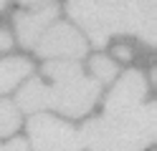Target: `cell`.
Returning a JSON list of instances; mask_svg holds the SVG:
<instances>
[{"instance_id": "obj_1", "label": "cell", "mask_w": 157, "mask_h": 151, "mask_svg": "<svg viewBox=\"0 0 157 151\" xmlns=\"http://www.w3.org/2000/svg\"><path fill=\"white\" fill-rule=\"evenodd\" d=\"M157 136V106L144 103L127 113L94 118L81 128V146L89 151H142Z\"/></svg>"}, {"instance_id": "obj_2", "label": "cell", "mask_w": 157, "mask_h": 151, "mask_svg": "<svg viewBox=\"0 0 157 151\" xmlns=\"http://www.w3.org/2000/svg\"><path fill=\"white\" fill-rule=\"evenodd\" d=\"M68 15L96 45H104L112 35L134 33V18L127 0H68Z\"/></svg>"}, {"instance_id": "obj_3", "label": "cell", "mask_w": 157, "mask_h": 151, "mask_svg": "<svg viewBox=\"0 0 157 151\" xmlns=\"http://www.w3.org/2000/svg\"><path fill=\"white\" fill-rule=\"evenodd\" d=\"M48 108H56L66 116H84L99 96V81L96 78H86L74 76L68 81H56V86L48 88Z\"/></svg>"}, {"instance_id": "obj_4", "label": "cell", "mask_w": 157, "mask_h": 151, "mask_svg": "<svg viewBox=\"0 0 157 151\" xmlns=\"http://www.w3.org/2000/svg\"><path fill=\"white\" fill-rule=\"evenodd\" d=\"M28 131L36 151H81L76 131L53 116L36 113L28 121Z\"/></svg>"}, {"instance_id": "obj_5", "label": "cell", "mask_w": 157, "mask_h": 151, "mask_svg": "<svg viewBox=\"0 0 157 151\" xmlns=\"http://www.w3.org/2000/svg\"><path fill=\"white\" fill-rule=\"evenodd\" d=\"M36 50L43 58H81L86 53V43L71 25L58 23L38 38Z\"/></svg>"}, {"instance_id": "obj_6", "label": "cell", "mask_w": 157, "mask_h": 151, "mask_svg": "<svg viewBox=\"0 0 157 151\" xmlns=\"http://www.w3.org/2000/svg\"><path fill=\"white\" fill-rule=\"evenodd\" d=\"M144 78L140 70H127V73L117 81L114 91L106 98V116H117V113H127L140 106V101L144 98Z\"/></svg>"}, {"instance_id": "obj_7", "label": "cell", "mask_w": 157, "mask_h": 151, "mask_svg": "<svg viewBox=\"0 0 157 151\" xmlns=\"http://www.w3.org/2000/svg\"><path fill=\"white\" fill-rule=\"evenodd\" d=\"M56 20V8L46 5L41 10H33V13H21L15 18V28H18V38H21L23 45H36L38 38L43 35V30Z\"/></svg>"}, {"instance_id": "obj_8", "label": "cell", "mask_w": 157, "mask_h": 151, "mask_svg": "<svg viewBox=\"0 0 157 151\" xmlns=\"http://www.w3.org/2000/svg\"><path fill=\"white\" fill-rule=\"evenodd\" d=\"M134 18V33L140 35L144 43H155L157 40V23H155V0H127Z\"/></svg>"}, {"instance_id": "obj_9", "label": "cell", "mask_w": 157, "mask_h": 151, "mask_svg": "<svg viewBox=\"0 0 157 151\" xmlns=\"http://www.w3.org/2000/svg\"><path fill=\"white\" fill-rule=\"evenodd\" d=\"M15 108L21 111H43L48 108V91L41 81H31V83H25L21 88V93H18V101H15Z\"/></svg>"}, {"instance_id": "obj_10", "label": "cell", "mask_w": 157, "mask_h": 151, "mask_svg": "<svg viewBox=\"0 0 157 151\" xmlns=\"http://www.w3.org/2000/svg\"><path fill=\"white\" fill-rule=\"evenodd\" d=\"M28 70H31V63L25 58H8L0 60V93L8 88H13L18 81H21Z\"/></svg>"}, {"instance_id": "obj_11", "label": "cell", "mask_w": 157, "mask_h": 151, "mask_svg": "<svg viewBox=\"0 0 157 151\" xmlns=\"http://www.w3.org/2000/svg\"><path fill=\"white\" fill-rule=\"evenodd\" d=\"M21 124V113H18L15 103L10 101H0V136H8L13 134Z\"/></svg>"}, {"instance_id": "obj_12", "label": "cell", "mask_w": 157, "mask_h": 151, "mask_svg": "<svg viewBox=\"0 0 157 151\" xmlns=\"http://www.w3.org/2000/svg\"><path fill=\"white\" fill-rule=\"evenodd\" d=\"M43 73L53 81H68L74 76H81V68L78 63H63V60H56V63H48L43 66Z\"/></svg>"}, {"instance_id": "obj_13", "label": "cell", "mask_w": 157, "mask_h": 151, "mask_svg": "<svg viewBox=\"0 0 157 151\" xmlns=\"http://www.w3.org/2000/svg\"><path fill=\"white\" fill-rule=\"evenodd\" d=\"M91 73H94L96 81H112L117 76V66L112 63L109 58L96 56V58H91Z\"/></svg>"}, {"instance_id": "obj_14", "label": "cell", "mask_w": 157, "mask_h": 151, "mask_svg": "<svg viewBox=\"0 0 157 151\" xmlns=\"http://www.w3.org/2000/svg\"><path fill=\"white\" fill-rule=\"evenodd\" d=\"M0 151H28V144L23 138H15V141H10V144L0 146Z\"/></svg>"}, {"instance_id": "obj_15", "label": "cell", "mask_w": 157, "mask_h": 151, "mask_svg": "<svg viewBox=\"0 0 157 151\" xmlns=\"http://www.w3.org/2000/svg\"><path fill=\"white\" fill-rule=\"evenodd\" d=\"M10 45H13V38H10V33L0 30V50H8Z\"/></svg>"}, {"instance_id": "obj_16", "label": "cell", "mask_w": 157, "mask_h": 151, "mask_svg": "<svg viewBox=\"0 0 157 151\" xmlns=\"http://www.w3.org/2000/svg\"><path fill=\"white\" fill-rule=\"evenodd\" d=\"M117 56H119L122 60H129V58H132V53H129V48H124V45H122V48H117Z\"/></svg>"}, {"instance_id": "obj_17", "label": "cell", "mask_w": 157, "mask_h": 151, "mask_svg": "<svg viewBox=\"0 0 157 151\" xmlns=\"http://www.w3.org/2000/svg\"><path fill=\"white\" fill-rule=\"evenodd\" d=\"M5 3H8V0H0V10L5 8ZM21 3H41V0H21Z\"/></svg>"}]
</instances>
